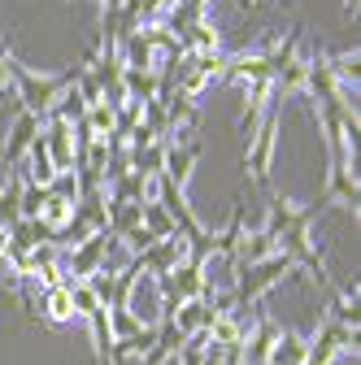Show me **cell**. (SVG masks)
<instances>
[{
    "label": "cell",
    "instance_id": "6da1fadb",
    "mask_svg": "<svg viewBox=\"0 0 361 365\" xmlns=\"http://www.w3.org/2000/svg\"><path fill=\"white\" fill-rule=\"evenodd\" d=\"M74 78H78V66H70V70H61V74H35L31 66H22L18 57H9V87H14V101H18L26 113H35V118L53 113V105L74 87Z\"/></svg>",
    "mask_w": 361,
    "mask_h": 365
},
{
    "label": "cell",
    "instance_id": "7a4b0ae2",
    "mask_svg": "<svg viewBox=\"0 0 361 365\" xmlns=\"http://www.w3.org/2000/svg\"><path fill=\"white\" fill-rule=\"evenodd\" d=\"M279 122H283V101L270 96L265 118H261V126L253 130L248 153H244V170H248V178L257 182V192H261V196H265V192H275V187H270V161H275V144H279Z\"/></svg>",
    "mask_w": 361,
    "mask_h": 365
},
{
    "label": "cell",
    "instance_id": "3957f363",
    "mask_svg": "<svg viewBox=\"0 0 361 365\" xmlns=\"http://www.w3.org/2000/svg\"><path fill=\"white\" fill-rule=\"evenodd\" d=\"M296 269V261L292 257H283V252H275V257H265V261H257V265H244V269H235L231 274V296H235V313L240 309H248V304H257L275 283H283L288 274Z\"/></svg>",
    "mask_w": 361,
    "mask_h": 365
},
{
    "label": "cell",
    "instance_id": "277c9868",
    "mask_svg": "<svg viewBox=\"0 0 361 365\" xmlns=\"http://www.w3.org/2000/svg\"><path fill=\"white\" fill-rule=\"evenodd\" d=\"M200 153H205V144H200L196 126L174 130L170 140H166V165H161V178L174 182V187L183 192V187H188V178H192V170H196V161H200Z\"/></svg>",
    "mask_w": 361,
    "mask_h": 365
},
{
    "label": "cell",
    "instance_id": "5b68a950",
    "mask_svg": "<svg viewBox=\"0 0 361 365\" xmlns=\"http://www.w3.org/2000/svg\"><path fill=\"white\" fill-rule=\"evenodd\" d=\"M109 231H96L92 240H83L74 248H66V261H61V274L66 279L61 283H87L92 274H101L109 265Z\"/></svg>",
    "mask_w": 361,
    "mask_h": 365
},
{
    "label": "cell",
    "instance_id": "8992f818",
    "mask_svg": "<svg viewBox=\"0 0 361 365\" xmlns=\"http://www.w3.org/2000/svg\"><path fill=\"white\" fill-rule=\"evenodd\" d=\"M340 352H352L357 356V331L331 322L322 317L318 327H313V339H309V352H305V365H331Z\"/></svg>",
    "mask_w": 361,
    "mask_h": 365
},
{
    "label": "cell",
    "instance_id": "52a82bcc",
    "mask_svg": "<svg viewBox=\"0 0 361 365\" xmlns=\"http://www.w3.org/2000/svg\"><path fill=\"white\" fill-rule=\"evenodd\" d=\"M131 261H135V269H140V274H153V279L161 283L174 265H183V261H188V244H183V240H157L148 252L131 257Z\"/></svg>",
    "mask_w": 361,
    "mask_h": 365
},
{
    "label": "cell",
    "instance_id": "ba28073f",
    "mask_svg": "<svg viewBox=\"0 0 361 365\" xmlns=\"http://www.w3.org/2000/svg\"><path fill=\"white\" fill-rule=\"evenodd\" d=\"M44 130V118H35V113H18V122L9 126V135L0 140V161H5L9 170H18L22 165V157H26V148L35 144V135Z\"/></svg>",
    "mask_w": 361,
    "mask_h": 365
},
{
    "label": "cell",
    "instance_id": "9c48e42d",
    "mask_svg": "<svg viewBox=\"0 0 361 365\" xmlns=\"http://www.w3.org/2000/svg\"><path fill=\"white\" fill-rule=\"evenodd\" d=\"M44 148H49V161L53 170H70L74 165V126L61 122L57 113H49V126H44Z\"/></svg>",
    "mask_w": 361,
    "mask_h": 365
},
{
    "label": "cell",
    "instance_id": "30bf717a",
    "mask_svg": "<svg viewBox=\"0 0 361 365\" xmlns=\"http://www.w3.org/2000/svg\"><path fill=\"white\" fill-rule=\"evenodd\" d=\"M275 339H279V327H275V317H257L253 322V335L244 331V344H240V365H265V356H270V348H275Z\"/></svg>",
    "mask_w": 361,
    "mask_h": 365
},
{
    "label": "cell",
    "instance_id": "8fae6325",
    "mask_svg": "<svg viewBox=\"0 0 361 365\" xmlns=\"http://www.w3.org/2000/svg\"><path fill=\"white\" fill-rule=\"evenodd\" d=\"M327 209L331 205H344V209H352L357 213V205H361V187H357V170H327V192L318 196Z\"/></svg>",
    "mask_w": 361,
    "mask_h": 365
},
{
    "label": "cell",
    "instance_id": "7c38bea8",
    "mask_svg": "<svg viewBox=\"0 0 361 365\" xmlns=\"http://www.w3.org/2000/svg\"><path fill=\"white\" fill-rule=\"evenodd\" d=\"M183 344H188V339L174 331V322H170V317H161V322H157V339H153V348L144 352V365H166V361H178Z\"/></svg>",
    "mask_w": 361,
    "mask_h": 365
},
{
    "label": "cell",
    "instance_id": "4fadbf2b",
    "mask_svg": "<svg viewBox=\"0 0 361 365\" xmlns=\"http://www.w3.org/2000/svg\"><path fill=\"white\" fill-rule=\"evenodd\" d=\"M22 165L9 174V182L0 187V231H14V226L22 222V213H18V200H22Z\"/></svg>",
    "mask_w": 361,
    "mask_h": 365
},
{
    "label": "cell",
    "instance_id": "5bb4252c",
    "mask_svg": "<svg viewBox=\"0 0 361 365\" xmlns=\"http://www.w3.org/2000/svg\"><path fill=\"white\" fill-rule=\"evenodd\" d=\"M305 352H309V339L305 335L279 331V339H275V348H270L265 365H305Z\"/></svg>",
    "mask_w": 361,
    "mask_h": 365
},
{
    "label": "cell",
    "instance_id": "9a60e30c",
    "mask_svg": "<svg viewBox=\"0 0 361 365\" xmlns=\"http://www.w3.org/2000/svg\"><path fill=\"white\" fill-rule=\"evenodd\" d=\"M178 365H209V335H192L183 344V352H178Z\"/></svg>",
    "mask_w": 361,
    "mask_h": 365
},
{
    "label": "cell",
    "instance_id": "2e32d148",
    "mask_svg": "<svg viewBox=\"0 0 361 365\" xmlns=\"http://www.w3.org/2000/svg\"><path fill=\"white\" fill-rule=\"evenodd\" d=\"M0 101H14V87H9V48L0 43Z\"/></svg>",
    "mask_w": 361,
    "mask_h": 365
},
{
    "label": "cell",
    "instance_id": "e0dca14e",
    "mask_svg": "<svg viewBox=\"0 0 361 365\" xmlns=\"http://www.w3.org/2000/svg\"><path fill=\"white\" fill-rule=\"evenodd\" d=\"M126 5V0H105V9H122Z\"/></svg>",
    "mask_w": 361,
    "mask_h": 365
},
{
    "label": "cell",
    "instance_id": "ac0fdd59",
    "mask_svg": "<svg viewBox=\"0 0 361 365\" xmlns=\"http://www.w3.org/2000/svg\"><path fill=\"white\" fill-rule=\"evenodd\" d=\"M344 14H357V0H344Z\"/></svg>",
    "mask_w": 361,
    "mask_h": 365
},
{
    "label": "cell",
    "instance_id": "d6986e66",
    "mask_svg": "<svg viewBox=\"0 0 361 365\" xmlns=\"http://www.w3.org/2000/svg\"><path fill=\"white\" fill-rule=\"evenodd\" d=\"M0 265H5V231H0Z\"/></svg>",
    "mask_w": 361,
    "mask_h": 365
},
{
    "label": "cell",
    "instance_id": "ffe728a7",
    "mask_svg": "<svg viewBox=\"0 0 361 365\" xmlns=\"http://www.w3.org/2000/svg\"><path fill=\"white\" fill-rule=\"evenodd\" d=\"M0 140H5V135H0Z\"/></svg>",
    "mask_w": 361,
    "mask_h": 365
}]
</instances>
